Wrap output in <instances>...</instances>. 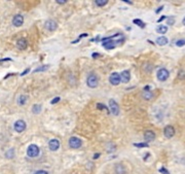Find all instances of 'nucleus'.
I'll return each mask as SVG.
<instances>
[{
    "label": "nucleus",
    "instance_id": "14",
    "mask_svg": "<svg viewBox=\"0 0 185 174\" xmlns=\"http://www.w3.org/2000/svg\"><path fill=\"white\" fill-rule=\"evenodd\" d=\"M17 46L19 50H25L27 48V40L25 38H21L17 41Z\"/></svg>",
    "mask_w": 185,
    "mask_h": 174
},
{
    "label": "nucleus",
    "instance_id": "11",
    "mask_svg": "<svg viewBox=\"0 0 185 174\" xmlns=\"http://www.w3.org/2000/svg\"><path fill=\"white\" fill-rule=\"evenodd\" d=\"M49 147L52 151H56L59 149L60 147V141L58 139H52L50 142H49Z\"/></svg>",
    "mask_w": 185,
    "mask_h": 174
},
{
    "label": "nucleus",
    "instance_id": "28",
    "mask_svg": "<svg viewBox=\"0 0 185 174\" xmlns=\"http://www.w3.org/2000/svg\"><path fill=\"white\" fill-rule=\"evenodd\" d=\"M159 172H160V173H162V174H169V171H168L166 168H163V167L159 169Z\"/></svg>",
    "mask_w": 185,
    "mask_h": 174
},
{
    "label": "nucleus",
    "instance_id": "20",
    "mask_svg": "<svg viewBox=\"0 0 185 174\" xmlns=\"http://www.w3.org/2000/svg\"><path fill=\"white\" fill-rule=\"evenodd\" d=\"M133 23L136 24V25H138L140 28H145V23H144L143 21H141L140 19H135V20L133 21Z\"/></svg>",
    "mask_w": 185,
    "mask_h": 174
},
{
    "label": "nucleus",
    "instance_id": "10",
    "mask_svg": "<svg viewBox=\"0 0 185 174\" xmlns=\"http://www.w3.org/2000/svg\"><path fill=\"white\" fill-rule=\"evenodd\" d=\"M130 79H131V73H130V71H129V70L122 71L121 74H120V81H121L122 83L127 84V83L130 82Z\"/></svg>",
    "mask_w": 185,
    "mask_h": 174
},
{
    "label": "nucleus",
    "instance_id": "1",
    "mask_svg": "<svg viewBox=\"0 0 185 174\" xmlns=\"http://www.w3.org/2000/svg\"><path fill=\"white\" fill-rule=\"evenodd\" d=\"M27 155L30 158H36L39 155V147L35 144L29 145V147L27 149Z\"/></svg>",
    "mask_w": 185,
    "mask_h": 174
},
{
    "label": "nucleus",
    "instance_id": "17",
    "mask_svg": "<svg viewBox=\"0 0 185 174\" xmlns=\"http://www.w3.org/2000/svg\"><path fill=\"white\" fill-rule=\"evenodd\" d=\"M167 31H168V27L167 26H163V25H159L156 27V32L159 33V34H165V33H167Z\"/></svg>",
    "mask_w": 185,
    "mask_h": 174
},
{
    "label": "nucleus",
    "instance_id": "32",
    "mask_svg": "<svg viewBox=\"0 0 185 174\" xmlns=\"http://www.w3.org/2000/svg\"><path fill=\"white\" fill-rule=\"evenodd\" d=\"M56 2H58V3H60V4H63V3H66L67 0H56Z\"/></svg>",
    "mask_w": 185,
    "mask_h": 174
},
{
    "label": "nucleus",
    "instance_id": "5",
    "mask_svg": "<svg viewBox=\"0 0 185 174\" xmlns=\"http://www.w3.org/2000/svg\"><path fill=\"white\" fill-rule=\"evenodd\" d=\"M98 83H99V81H98V77L95 75V74H91V75H88V77H87V79H86V84H87V86L90 88H96L98 86Z\"/></svg>",
    "mask_w": 185,
    "mask_h": 174
},
{
    "label": "nucleus",
    "instance_id": "34",
    "mask_svg": "<svg viewBox=\"0 0 185 174\" xmlns=\"http://www.w3.org/2000/svg\"><path fill=\"white\" fill-rule=\"evenodd\" d=\"M3 61H11V59L10 58H5V59H1L0 60V63H2Z\"/></svg>",
    "mask_w": 185,
    "mask_h": 174
},
{
    "label": "nucleus",
    "instance_id": "31",
    "mask_svg": "<svg viewBox=\"0 0 185 174\" xmlns=\"http://www.w3.org/2000/svg\"><path fill=\"white\" fill-rule=\"evenodd\" d=\"M174 23H175V20H174V19H171V20L169 19V20H168V25H174Z\"/></svg>",
    "mask_w": 185,
    "mask_h": 174
},
{
    "label": "nucleus",
    "instance_id": "27",
    "mask_svg": "<svg viewBox=\"0 0 185 174\" xmlns=\"http://www.w3.org/2000/svg\"><path fill=\"white\" fill-rule=\"evenodd\" d=\"M97 108H100V109H105V110H107V111H108L107 107H106L105 105L101 104V103H98V104H97ZM108 112H109V111H108Z\"/></svg>",
    "mask_w": 185,
    "mask_h": 174
},
{
    "label": "nucleus",
    "instance_id": "24",
    "mask_svg": "<svg viewBox=\"0 0 185 174\" xmlns=\"http://www.w3.org/2000/svg\"><path fill=\"white\" fill-rule=\"evenodd\" d=\"M49 68V66L47 65H44V66H41V67H39L38 69H35L34 70V72H39V71H45L46 69Z\"/></svg>",
    "mask_w": 185,
    "mask_h": 174
},
{
    "label": "nucleus",
    "instance_id": "37",
    "mask_svg": "<svg viewBox=\"0 0 185 174\" xmlns=\"http://www.w3.org/2000/svg\"><path fill=\"white\" fill-rule=\"evenodd\" d=\"M100 157V153H95V156H94V159H97V158H99Z\"/></svg>",
    "mask_w": 185,
    "mask_h": 174
},
{
    "label": "nucleus",
    "instance_id": "3",
    "mask_svg": "<svg viewBox=\"0 0 185 174\" xmlns=\"http://www.w3.org/2000/svg\"><path fill=\"white\" fill-rule=\"evenodd\" d=\"M26 126L27 125L25 121L19 119V121H17V122L15 123L13 128H15V130H16L18 133H22V132H24V131L26 130Z\"/></svg>",
    "mask_w": 185,
    "mask_h": 174
},
{
    "label": "nucleus",
    "instance_id": "13",
    "mask_svg": "<svg viewBox=\"0 0 185 174\" xmlns=\"http://www.w3.org/2000/svg\"><path fill=\"white\" fill-rule=\"evenodd\" d=\"M44 26H45V28L49 30V31H53V30L57 29V23H56L53 20L46 21L45 24H44Z\"/></svg>",
    "mask_w": 185,
    "mask_h": 174
},
{
    "label": "nucleus",
    "instance_id": "33",
    "mask_svg": "<svg viewBox=\"0 0 185 174\" xmlns=\"http://www.w3.org/2000/svg\"><path fill=\"white\" fill-rule=\"evenodd\" d=\"M29 70H30V69H29V68H27V69L25 70V71H24V72H22V73H21V75H22V76H23V75H25L26 73H28V72H29Z\"/></svg>",
    "mask_w": 185,
    "mask_h": 174
},
{
    "label": "nucleus",
    "instance_id": "19",
    "mask_svg": "<svg viewBox=\"0 0 185 174\" xmlns=\"http://www.w3.org/2000/svg\"><path fill=\"white\" fill-rule=\"evenodd\" d=\"M142 96H143V98H144V99L149 100V99H151V98H152L153 94H152V93L148 90V91H144V92H143V94H142Z\"/></svg>",
    "mask_w": 185,
    "mask_h": 174
},
{
    "label": "nucleus",
    "instance_id": "21",
    "mask_svg": "<svg viewBox=\"0 0 185 174\" xmlns=\"http://www.w3.org/2000/svg\"><path fill=\"white\" fill-rule=\"evenodd\" d=\"M32 111H33V113H35V115L39 113V112L41 111V105H39V104H35V105H33V107H32Z\"/></svg>",
    "mask_w": 185,
    "mask_h": 174
},
{
    "label": "nucleus",
    "instance_id": "38",
    "mask_svg": "<svg viewBox=\"0 0 185 174\" xmlns=\"http://www.w3.org/2000/svg\"><path fill=\"white\" fill-rule=\"evenodd\" d=\"M162 8H163V6H160V7H159V9H157V10H156V14H159V11H160V10H161V9H162Z\"/></svg>",
    "mask_w": 185,
    "mask_h": 174
},
{
    "label": "nucleus",
    "instance_id": "2",
    "mask_svg": "<svg viewBox=\"0 0 185 174\" xmlns=\"http://www.w3.org/2000/svg\"><path fill=\"white\" fill-rule=\"evenodd\" d=\"M156 76H157V79H159V81H160V82H165V81H167V79L169 78V76H170V72H169L166 68H161V69H159V71H157Z\"/></svg>",
    "mask_w": 185,
    "mask_h": 174
},
{
    "label": "nucleus",
    "instance_id": "39",
    "mask_svg": "<svg viewBox=\"0 0 185 174\" xmlns=\"http://www.w3.org/2000/svg\"><path fill=\"white\" fill-rule=\"evenodd\" d=\"M165 19H166V17H161V18L159 19V21H157V22H161V21H162V20H165Z\"/></svg>",
    "mask_w": 185,
    "mask_h": 174
},
{
    "label": "nucleus",
    "instance_id": "22",
    "mask_svg": "<svg viewBox=\"0 0 185 174\" xmlns=\"http://www.w3.org/2000/svg\"><path fill=\"white\" fill-rule=\"evenodd\" d=\"M13 156H15V149H13V148H10V149H8V150L5 152V157H6L7 159H12Z\"/></svg>",
    "mask_w": 185,
    "mask_h": 174
},
{
    "label": "nucleus",
    "instance_id": "35",
    "mask_svg": "<svg viewBox=\"0 0 185 174\" xmlns=\"http://www.w3.org/2000/svg\"><path fill=\"white\" fill-rule=\"evenodd\" d=\"M124 2H126V3H128V4H133L132 1H129V0H124Z\"/></svg>",
    "mask_w": 185,
    "mask_h": 174
},
{
    "label": "nucleus",
    "instance_id": "16",
    "mask_svg": "<svg viewBox=\"0 0 185 174\" xmlns=\"http://www.w3.org/2000/svg\"><path fill=\"white\" fill-rule=\"evenodd\" d=\"M156 43H157L159 45H166V44L168 43V38L165 37V36H160V37L157 38Z\"/></svg>",
    "mask_w": 185,
    "mask_h": 174
},
{
    "label": "nucleus",
    "instance_id": "30",
    "mask_svg": "<svg viewBox=\"0 0 185 174\" xmlns=\"http://www.w3.org/2000/svg\"><path fill=\"white\" fill-rule=\"evenodd\" d=\"M34 174H49L46 171H44V170H39V171H36Z\"/></svg>",
    "mask_w": 185,
    "mask_h": 174
},
{
    "label": "nucleus",
    "instance_id": "18",
    "mask_svg": "<svg viewBox=\"0 0 185 174\" xmlns=\"http://www.w3.org/2000/svg\"><path fill=\"white\" fill-rule=\"evenodd\" d=\"M19 104L20 105H25L27 103V101H28V97H27L26 95H21L20 97H19Z\"/></svg>",
    "mask_w": 185,
    "mask_h": 174
},
{
    "label": "nucleus",
    "instance_id": "15",
    "mask_svg": "<svg viewBox=\"0 0 185 174\" xmlns=\"http://www.w3.org/2000/svg\"><path fill=\"white\" fill-rule=\"evenodd\" d=\"M115 172H116V174H125L126 173L125 167H124L121 164H117V165L115 166Z\"/></svg>",
    "mask_w": 185,
    "mask_h": 174
},
{
    "label": "nucleus",
    "instance_id": "7",
    "mask_svg": "<svg viewBox=\"0 0 185 174\" xmlns=\"http://www.w3.org/2000/svg\"><path fill=\"white\" fill-rule=\"evenodd\" d=\"M81 144H82L81 140L77 137H71L69 139V146L71 148H79Z\"/></svg>",
    "mask_w": 185,
    "mask_h": 174
},
{
    "label": "nucleus",
    "instance_id": "8",
    "mask_svg": "<svg viewBox=\"0 0 185 174\" xmlns=\"http://www.w3.org/2000/svg\"><path fill=\"white\" fill-rule=\"evenodd\" d=\"M24 23V18L21 15H16L12 19V24L15 27H21Z\"/></svg>",
    "mask_w": 185,
    "mask_h": 174
},
{
    "label": "nucleus",
    "instance_id": "36",
    "mask_svg": "<svg viewBox=\"0 0 185 174\" xmlns=\"http://www.w3.org/2000/svg\"><path fill=\"white\" fill-rule=\"evenodd\" d=\"M100 55L99 54H93V58H98Z\"/></svg>",
    "mask_w": 185,
    "mask_h": 174
},
{
    "label": "nucleus",
    "instance_id": "4",
    "mask_svg": "<svg viewBox=\"0 0 185 174\" xmlns=\"http://www.w3.org/2000/svg\"><path fill=\"white\" fill-rule=\"evenodd\" d=\"M109 107H110V111L113 116H117L119 113V106L116 103V101H114L113 99L109 100Z\"/></svg>",
    "mask_w": 185,
    "mask_h": 174
},
{
    "label": "nucleus",
    "instance_id": "29",
    "mask_svg": "<svg viewBox=\"0 0 185 174\" xmlns=\"http://www.w3.org/2000/svg\"><path fill=\"white\" fill-rule=\"evenodd\" d=\"M60 101V97H57V98H53V100H52V104H54V103H57V102H59Z\"/></svg>",
    "mask_w": 185,
    "mask_h": 174
},
{
    "label": "nucleus",
    "instance_id": "9",
    "mask_svg": "<svg viewBox=\"0 0 185 174\" xmlns=\"http://www.w3.org/2000/svg\"><path fill=\"white\" fill-rule=\"evenodd\" d=\"M163 134L167 138H172L175 135V129L173 126H167L163 130Z\"/></svg>",
    "mask_w": 185,
    "mask_h": 174
},
{
    "label": "nucleus",
    "instance_id": "26",
    "mask_svg": "<svg viewBox=\"0 0 185 174\" xmlns=\"http://www.w3.org/2000/svg\"><path fill=\"white\" fill-rule=\"evenodd\" d=\"M135 146H137V147H148V143H146V142H144V143H134Z\"/></svg>",
    "mask_w": 185,
    "mask_h": 174
},
{
    "label": "nucleus",
    "instance_id": "25",
    "mask_svg": "<svg viewBox=\"0 0 185 174\" xmlns=\"http://www.w3.org/2000/svg\"><path fill=\"white\" fill-rule=\"evenodd\" d=\"M176 45H177V46H183V45H185V40L184 39L177 40V41H176Z\"/></svg>",
    "mask_w": 185,
    "mask_h": 174
},
{
    "label": "nucleus",
    "instance_id": "40",
    "mask_svg": "<svg viewBox=\"0 0 185 174\" xmlns=\"http://www.w3.org/2000/svg\"><path fill=\"white\" fill-rule=\"evenodd\" d=\"M183 25L185 26V17H184V19H183Z\"/></svg>",
    "mask_w": 185,
    "mask_h": 174
},
{
    "label": "nucleus",
    "instance_id": "6",
    "mask_svg": "<svg viewBox=\"0 0 185 174\" xmlns=\"http://www.w3.org/2000/svg\"><path fill=\"white\" fill-rule=\"evenodd\" d=\"M109 82H110V84L113 85V86L119 85V83H120V74L117 73V72H113V73L110 75V77H109Z\"/></svg>",
    "mask_w": 185,
    "mask_h": 174
},
{
    "label": "nucleus",
    "instance_id": "23",
    "mask_svg": "<svg viewBox=\"0 0 185 174\" xmlns=\"http://www.w3.org/2000/svg\"><path fill=\"white\" fill-rule=\"evenodd\" d=\"M96 2V4L98 5V6H104V5H106L107 4V0H96L95 1Z\"/></svg>",
    "mask_w": 185,
    "mask_h": 174
},
{
    "label": "nucleus",
    "instance_id": "12",
    "mask_svg": "<svg viewBox=\"0 0 185 174\" xmlns=\"http://www.w3.org/2000/svg\"><path fill=\"white\" fill-rule=\"evenodd\" d=\"M154 138H155V133H154L153 131L148 130V131H146V132L144 133V139H145L146 142H150V141H152Z\"/></svg>",
    "mask_w": 185,
    "mask_h": 174
}]
</instances>
